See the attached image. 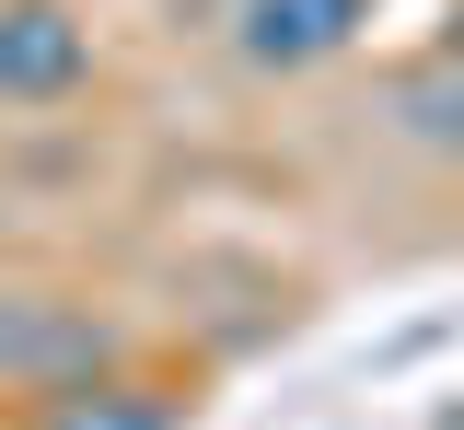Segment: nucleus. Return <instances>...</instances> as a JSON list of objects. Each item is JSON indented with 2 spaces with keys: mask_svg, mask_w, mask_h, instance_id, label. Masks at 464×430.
I'll return each instance as SVG.
<instances>
[{
  "mask_svg": "<svg viewBox=\"0 0 464 430\" xmlns=\"http://www.w3.org/2000/svg\"><path fill=\"white\" fill-rule=\"evenodd\" d=\"M186 407H198L186 384L105 361V372H82V384H58V396H35L24 430H186Z\"/></svg>",
  "mask_w": 464,
  "mask_h": 430,
  "instance_id": "4",
  "label": "nucleus"
},
{
  "mask_svg": "<svg viewBox=\"0 0 464 430\" xmlns=\"http://www.w3.org/2000/svg\"><path fill=\"white\" fill-rule=\"evenodd\" d=\"M128 337H116L93 303H70V291H0V396H58V384H82V372H105Z\"/></svg>",
  "mask_w": 464,
  "mask_h": 430,
  "instance_id": "1",
  "label": "nucleus"
},
{
  "mask_svg": "<svg viewBox=\"0 0 464 430\" xmlns=\"http://www.w3.org/2000/svg\"><path fill=\"white\" fill-rule=\"evenodd\" d=\"M395 128L418 140V151H453L464 163V59L430 47L418 70H395Z\"/></svg>",
  "mask_w": 464,
  "mask_h": 430,
  "instance_id": "5",
  "label": "nucleus"
},
{
  "mask_svg": "<svg viewBox=\"0 0 464 430\" xmlns=\"http://www.w3.org/2000/svg\"><path fill=\"white\" fill-rule=\"evenodd\" d=\"M372 35V0H244V24H232V47H244V70H325L348 59Z\"/></svg>",
  "mask_w": 464,
  "mask_h": 430,
  "instance_id": "3",
  "label": "nucleus"
},
{
  "mask_svg": "<svg viewBox=\"0 0 464 430\" xmlns=\"http://www.w3.org/2000/svg\"><path fill=\"white\" fill-rule=\"evenodd\" d=\"M441 59H464V0H453V12H441Z\"/></svg>",
  "mask_w": 464,
  "mask_h": 430,
  "instance_id": "6",
  "label": "nucleus"
},
{
  "mask_svg": "<svg viewBox=\"0 0 464 430\" xmlns=\"http://www.w3.org/2000/svg\"><path fill=\"white\" fill-rule=\"evenodd\" d=\"M93 82V24L70 0H0V105H70Z\"/></svg>",
  "mask_w": 464,
  "mask_h": 430,
  "instance_id": "2",
  "label": "nucleus"
}]
</instances>
